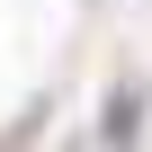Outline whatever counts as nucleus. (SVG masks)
I'll return each mask as SVG.
<instances>
[{
	"label": "nucleus",
	"mask_w": 152,
	"mask_h": 152,
	"mask_svg": "<svg viewBox=\"0 0 152 152\" xmlns=\"http://www.w3.org/2000/svg\"><path fill=\"white\" fill-rule=\"evenodd\" d=\"M134 107H143V90L125 81V90H107V143H134Z\"/></svg>",
	"instance_id": "obj_1"
}]
</instances>
